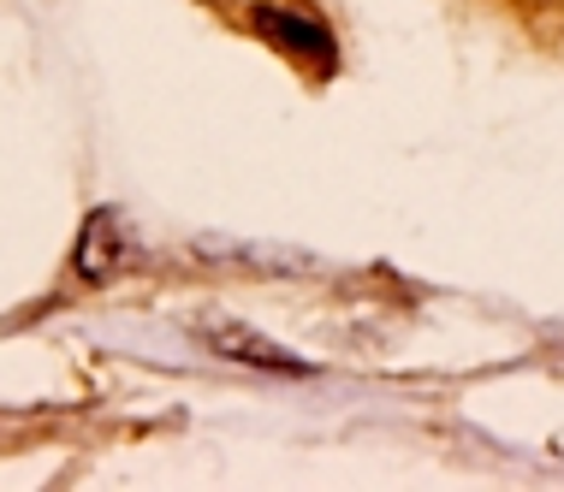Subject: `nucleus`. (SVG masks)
<instances>
[{"mask_svg": "<svg viewBox=\"0 0 564 492\" xmlns=\"http://www.w3.org/2000/svg\"><path fill=\"white\" fill-rule=\"evenodd\" d=\"M208 345H215L220 357H232V362H250V368H273V374H310V362H303V357H292V350H280V345H268V338L250 332V327H232V320L208 327Z\"/></svg>", "mask_w": 564, "mask_h": 492, "instance_id": "nucleus-1", "label": "nucleus"}, {"mask_svg": "<svg viewBox=\"0 0 564 492\" xmlns=\"http://www.w3.org/2000/svg\"><path fill=\"white\" fill-rule=\"evenodd\" d=\"M256 30H262V36H273L285 54H297V59H315V66H327V59H333L327 30L315 24V19L285 12V7H256Z\"/></svg>", "mask_w": 564, "mask_h": 492, "instance_id": "nucleus-2", "label": "nucleus"}, {"mask_svg": "<svg viewBox=\"0 0 564 492\" xmlns=\"http://www.w3.org/2000/svg\"><path fill=\"white\" fill-rule=\"evenodd\" d=\"M108 232H113V214H96V220L84 226V243H78V273L84 280H108V255H113Z\"/></svg>", "mask_w": 564, "mask_h": 492, "instance_id": "nucleus-3", "label": "nucleus"}]
</instances>
